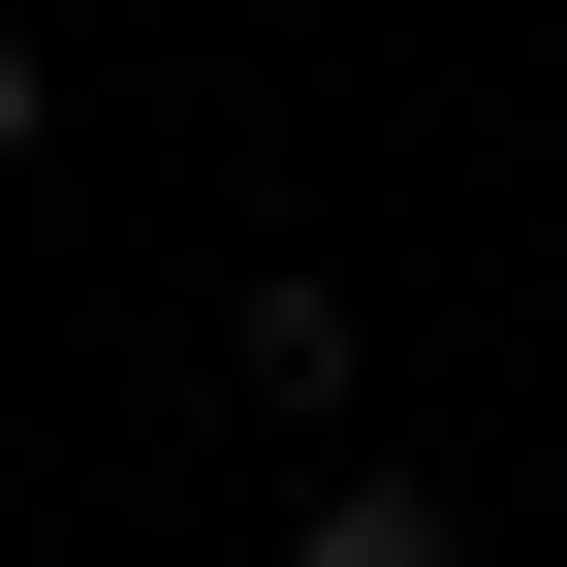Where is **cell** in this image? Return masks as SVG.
<instances>
[{"label": "cell", "mask_w": 567, "mask_h": 567, "mask_svg": "<svg viewBox=\"0 0 567 567\" xmlns=\"http://www.w3.org/2000/svg\"><path fill=\"white\" fill-rule=\"evenodd\" d=\"M221 379L284 410V442H347V379H379V316H347L316 252H252V316H221Z\"/></svg>", "instance_id": "6da1fadb"}, {"label": "cell", "mask_w": 567, "mask_h": 567, "mask_svg": "<svg viewBox=\"0 0 567 567\" xmlns=\"http://www.w3.org/2000/svg\"><path fill=\"white\" fill-rule=\"evenodd\" d=\"M284 567H473V505H442V473H379V442H347V473H284Z\"/></svg>", "instance_id": "7a4b0ae2"}, {"label": "cell", "mask_w": 567, "mask_h": 567, "mask_svg": "<svg viewBox=\"0 0 567 567\" xmlns=\"http://www.w3.org/2000/svg\"><path fill=\"white\" fill-rule=\"evenodd\" d=\"M32 126H63V63H32V0H0V158H32Z\"/></svg>", "instance_id": "3957f363"}]
</instances>
